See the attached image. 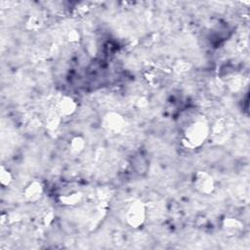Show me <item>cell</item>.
<instances>
[{"instance_id":"cell-11","label":"cell","mask_w":250,"mask_h":250,"mask_svg":"<svg viewBox=\"0 0 250 250\" xmlns=\"http://www.w3.org/2000/svg\"><path fill=\"white\" fill-rule=\"evenodd\" d=\"M86 146V141L82 136H75L73 137L68 144V148L71 153L79 154L81 153Z\"/></svg>"},{"instance_id":"cell-4","label":"cell","mask_w":250,"mask_h":250,"mask_svg":"<svg viewBox=\"0 0 250 250\" xmlns=\"http://www.w3.org/2000/svg\"><path fill=\"white\" fill-rule=\"evenodd\" d=\"M192 184L194 189L201 194L209 195L215 190L214 178L205 171H197L194 175Z\"/></svg>"},{"instance_id":"cell-2","label":"cell","mask_w":250,"mask_h":250,"mask_svg":"<svg viewBox=\"0 0 250 250\" xmlns=\"http://www.w3.org/2000/svg\"><path fill=\"white\" fill-rule=\"evenodd\" d=\"M146 219V206L141 199H135L130 203L125 212V220L133 229L141 228Z\"/></svg>"},{"instance_id":"cell-8","label":"cell","mask_w":250,"mask_h":250,"mask_svg":"<svg viewBox=\"0 0 250 250\" xmlns=\"http://www.w3.org/2000/svg\"><path fill=\"white\" fill-rule=\"evenodd\" d=\"M223 229L230 234H235L243 229V224L237 219L226 218L223 221Z\"/></svg>"},{"instance_id":"cell-13","label":"cell","mask_w":250,"mask_h":250,"mask_svg":"<svg viewBox=\"0 0 250 250\" xmlns=\"http://www.w3.org/2000/svg\"><path fill=\"white\" fill-rule=\"evenodd\" d=\"M190 65L187 62H178L175 63L174 65V71L176 73H184L186 71H188V69H189Z\"/></svg>"},{"instance_id":"cell-3","label":"cell","mask_w":250,"mask_h":250,"mask_svg":"<svg viewBox=\"0 0 250 250\" xmlns=\"http://www.w3.org/2000/svg\"><path fill=\"white\" fill-rule=\"evenodd\" d=\"M102 126L106 133L117 135L124 130L126 121L120 113L115 111H108L103 116Z\"/></svg>"},{"instance_id":"cell-10","label":"cell","mask_w":250,"mask_h":250,"mask_svg":"<svg viewBox=\"0 0 250 250\" xmlns=\"http://www.w3.org/2000/svg\"><path fill=\"white\" fill-rule=\"evenodd\" d=\"M81 199H82V194L79 191H72L70 193L61 195L59 197V201L61 202V204L64 206L76 205L81 201Z\"/></svg>"},{"instance_id":"cell-6","label":"cell","mask_w":250,"mask_h":250,"mask_svg":"<svg viewBox=\"0 0 250 250\" xmlns=\"http://www.w3.org/2000/svg\"><path fill=\"white\" fill-rule=\"evenodd\" d=\"M43 192H44V188L42 183L38 180H33L25 186L22 191V195L26 201L35 203L38 200H40V198L43 195Z\"/></svg>"},{"instance_id":"cell-5","label":"cell","mask_w":250,"mask_h":250,"mask_svg":"<svg viewBox=\"0 0 250 250\" xmlns=\"http://www.w3.org/2000/svg\"><path fill=\"white\" fill-rule=\"evenodd\" d=\"M231 133V125L226 118L217 120L212 127H210V135L216 142L226 141Z\"/></svg>"},{"instance_id":"cell-9","label":"cell","mask_w":250,"mask_h":250,"mask_svg":"<svg viewBox=\"0 0 250 250\" xmlns=\"http://www.w3.org/2000/svg\"><path fill=\"white\" fill-rule=\"evenodd\" d=\"M62 116L60 115V113L57 111V109H51L47 116H46V119H45V125H46V128L50 131H53V130H56L58 129V127L60 126L61 124V121H62Z\"/></svg>"},{"instance_id":"cell-7","label":"cell","mask_w":250,"mask_h":250,"mask_svg":"<svg viewBox=\"0 0 250 250\" xmlns=\"http://www.w3.org/2000/svg\"><path fill=\"white\" fill-rule=\"evenodd\" d=\"M55 108L62 117H67L76 111L77 103L72 97L64 95L57 102Z\"/></svg>"},{"instance_id":"cell-12","label":"cell","mask_w":250,"mask_h":250,"mask_svg":"<svg viewBox=\"0 0 250 250\" xmlns=\"http://www.w3.org/2000/svg\"><path fill=\"white\" fill-rule=\"evenodd\" d=\"M13 182V174L4 165L0 168V183L2 187H9Z\"/></svg>"},{"instance_id":"cell-14","label":"cell","mask_w":250,"mask_h":250,"mask_svg":"<svg viewBox=\"0 0 250 250\" xmlns=\"http://www.w3.org/2000/svg\"><path fill=\"white\" fill-rule=\"evenodd\" d=\"M68 40L69 42H72V43H76L79 41V38H80V35L78 33L77 30H71L68 32Z\"/></svg>"},{"instance_id":"cell-1","label":"cell","mask_w":250,"mask_h":250,"mask_svg":"<svg viewBox=\"0 0 250 250\" xmlns=\"http://www.w3.org/2000/svg\"><path fill=\"white\" fill-rule=\"evenodd\" d=\"M210 135V125L205 119H194L184 130L183 146L186 148L194 149L203 145Z\"/></svg>"}]
</instances>
